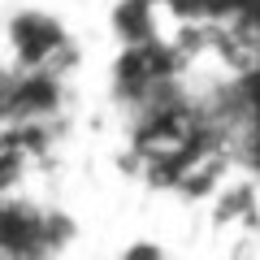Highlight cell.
<instances>
[{
  "mask_svg": "<svg viewBox=\"0 0 260 260\" xmlns=\"http://www.w3.org/2000/svg\"><path fill=\"white\" fill-rule=\"evenodd\" d=\"M0 221H5V256H44L61 239L56 217L35 204H13L9 200Z\"/></svg>",
  "mask_w": 260,
  "mask_h": 260,
  "instance_id": "2",
  "label": "cell"
},
{
  "mask_svg": "<svg viewBox=\"0 0 260 260\" xmlns=\"http://www.w3.org/2000/svg\"><path fill=\"white\" fill-rule=\"evenodd\" d=\"M126 256L130 260H152V256H160V247H130Z\"/></svg>",
  "mask_w": 260,
  "mask_h": 260,
  "instance_id": "3",
  "label": "cell"
},
{
  "mask_svg": "<svg viewBox=\"0 0 260 260\" xmlns=\"http://www.w3.org/2000/svg\"><path fill=\"white\" fill-rule=\"evenodd\" d=\"M9 48L18 56V65H26V70H52L65 52V30L48 13H35V9L13 13L9 18Z\"/></svg>",
  "mask_w": 260,
  "mask_h": 260,
  "instance_id": "1",
  "label": "cell"
}]
</instances>
